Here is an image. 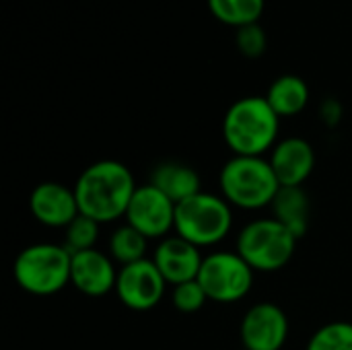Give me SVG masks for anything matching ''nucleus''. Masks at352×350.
<instances>
[{
    "label": "nucleus",
    "instance_id": "nucleus-1",
    "mask_svg": "<svg viewBox=\"0 0 352 350\" xmlns=\"http://www.w3.org/2000/svg\"><path fill=\"white\" fill-rule=\"evenodd\" d=\"M136 188L130 167L113 159H103L78 175L74 194L80 215L105 225L126 217Z\"/></svg>",
    "mask_w": 352,
    "mask_h": 350
},
{
    "label": "nucleus",
    "instance_id": "nucleus-2",
    "mask_svg": "<svg viewBox=\"0 0 352 350\" xmlns=\"http://www.w3.org/2000/svg\"><path fill=\"white\" fill-rule=\"evenodd\" d=\"M280 118L260 95L237 99L223 118V138L233 155L264 157L276 146Z\"/></svg>",
    "mask_w": 352,
    "mask_h": 350
},
{
    "label": "nucleus",
    "instance_id": "nucleus-3",
    "mask_svg": "<svg viewBox=\"0 0 352 350\" xmlns=\"http://www.w3.org/2000/svg\"><path fill=\"white\" fill-rule=\"evenodd\" d=\"M221 196L235 208L262 210L272 204L280 184L266 157L233 155L219 173Z\"/></svg>",
    "mask_w": 352,
    "mask_h": 350
},
{
    "label": "nucleus",
    "instance_id": "nucleus-4",
    "mask_svg": "<svg viewBox=\"0 0 352 350\" xmlns=\"http://www.w3.org/2000/svg\"><path fill=\"white\" fill-rule=\"evenodd\" d=\"M72 254L58 243H33L21 250L12 264L16 285L35 297H50L70 285Z\"/></svg>",
    "mask_w": 352,
    "mask_h": 350
},
{
    "label": "nucleus",
    "instance_id": "nucleus-5",
    "mask_svg": "<svg viewBox=\"0 0 352 350\" xmlns=\"http://www.w3.org/2000/svg\"><path fill=\"white\" fill-rule=\"evenodd\" d=\"M233 227V206L219 194L198 192L175 208V235L196 248L221 243Z\"/></svg>",
    "mask_w": 352,
    "mask_h": 350
},
{
    "label": "nucleus",
    "instance_id": "nucleus-6",
    "mask_svg": "<svg viewBox=\"0 0 352 350\" xmlns=\"http://www.w3.org/2000/svg\"><path fill=\"white\" fill-rule=\"evenodd\" d=\"M297 237L274 217L248 223L235 241V252L254 268V272H276L285 268L295 250Z\"/></svg>",
    "mask_w": 352,
    "mask_h": 350
},
{
    "label": "nucleus",
    "instance_id": "nucleus-7",
    "mask_svg": "<svg viewBox=\"0 0 352 350\" xmlns=\"http://www.w3.org/2000/svg\"><path fill=\"white\" fill-rule=\"evenodd\" d=\"M254 268L237 252H212L204 256L198 283L214 303H237L254 287Z\"/></svg>",
    "mask_w": 352,
    "mask_h": 350
},
{
    "label": "nucleus",
    "instance_id": "nucleus-8",
    "mask_svg": "<svg viewBox=\"0 0 352 350\" xmlns=\"http://www.w3.org/2000/svg\"><path fill=\"white\" fill-rule=\"evenodd\" d=\"M175 208L177 204L169 196L153 184H144L136 188L124 219L148 241L165 239L171 231H175Z\"/></svg>",
    "mask_w": 352,
    "mask_h": 350
},
{
    "label": "nucleus",
    "instance_id": "nucleus-9",
    "mask_svg": "<svg viewBox=\"0 0 352 350\" xmlns=\"http://www.w3.org/2000/svg\"><path fill=\"white\" fill-rule=\"evenodd\" d=\"M167 281L151 258L120 266L116 295L132 311H148L165 297Z\"/></svg>",
    "mask_w": 352,
    "mask_h": 350
},
{
    "label": "nucleus",
    "instance_id": "nucleus-10",
    "mask_svg": "<svg viewBox=\"0 0 352 350\" xmlns=\"http://www.w3.org/2000/svg\"><path fill=\"white\" fill-rule=\"evenodd\" d=\"M239 338L245 350H283L289 338V318L276 303H256L241 320Z\"/></svg>",
    "mask_w": 352,
    "mask_h": 350
},
{
    "label": "nucleus",
    "instance_id": "nucleus-11",
    "mask_svg": "<svg viewBox=\"0 0 352 350\" xmlns=\"http://www.w3.org/2000/svg\"><path fill=\"white\" fill-rule=\"evenodd\" d=\"M29 210L33 219L52 229H66L78 215L74 188L60 182H41L29 196Z\"/></svg>",
    "mask_w": 352,
    "mask_h": 350
},
{
    "label": "nucleus",
    "instance_id": "nucleus-12",
    "mask_svg": "<svg viewBox=\"0 0 352 350\" xmlns=\"http://www.w3.org/2000/svg\"><path fill=\"white\" fill-rule=\"evenodd\" d=\"M151 260L155 262L167 285L177 287L182 283L198 278L204 256L200 248H196L194 243L182 239L179 235H169L159 241Z\"/></svg>",
    "mask_w": 352,
    "mask_h": 350
},
{
    "label": "nucleus",
    "instance_id": "nucleus-13",
    "mask_svg": "<svg viewBox=\"0 0 352 350\" xmlns=\"http://www.w3.org/2000/svg\"><path fill=\"white\" fill-rule=\"evenodd\" d=\"M118 272L120 268H116L111 256L97 248L72 254L70 285L87 297H103L116 291Z\"/></svg>",
    "mask_w": 352,
    "mask_h": 350
},
{
    "label": "nucleus",
    "instance_id": "nucleus-14",
    "mask_svg": "<svg viewBox=\"0 0 352 350\" xmlns=\"http://www.w3.org/2000/svg\"><path fill=\"white\" fill-rule=\"evenodd\" d=\"M280 186H303L316 167V151L309 140L289 136L276 142L268 157Z\"/></svg>",
    "mask_w": 352,
    "mask_h": 350
},
{
    "label": "nucleus",
    "instance_id": "nucleus-15",
    "mask_svg": "<svg viewBox=\"0 0 352 350\" xmlns=\"http://www.w3.org/2000/svg\"><path fill=\"white\" fill-rule=\"evenodd\" d=\"M148 184L159 188L175 204L202 192L198 171L182 161H163V163L155 165V169L151 171Z\"/></svg>",
    "mask_w": 352,
    "mask_h": 350
},
{
    "label": "nucleus",
    "instance_id": "nucleus-16",
    "mask_svg": "<svg viewBox=\"0 0 352 350\" xmlns=\"http://www.w3.org/2000/svg\"><path fill=\"white\" fill-rule=\"evenodd\" d=\"M270 208L272 217L280 221L297 239H301L307 233L311 202L303 186H280Z\"/></svg>",
    "mask_w": 352,
    "mask_h": 350
},
{
    "label": "nucleus",
    "instance_id": "nucleus-17",
    "mask_svg": "<svg viewBox=\"0 0 352 350\" xmlns=\"http://www.w3.org/2000/svg\"><path fill=\"white\" fill-rule=\"evenodd\" d=\"M264 97L278 118H291V116L301 113L307 107L309 87L297 74H283L270 85Z\"/></svg>",
    "mask_w": 352,
    "mask_h": 350
},
{
    "label": "nucleus",
    "instance_id": "nucleus-18",
    "mask_svg": "<svg viewBox=\"0 0 352 350\" xmlns=\"http://www.w3.org/2000/svg\"><path fill=\"white\" fill-rule=\"evenodd\" d=\"M146 248H148V239L128 223L120 225L109 235V243H107L111 260L120 266L146 260Z\"/></svg>",
    "mask_w": 352,
    "mask_h": 350
},
{
    "label": "nucleus",
    "instance_id": "nucleus-19",
    "mask_svg": "<svg viewBox=\"0 0 352 350\" xmlns=\"http://www.w3.org/2000/svg\"><path fill=\"white\" fill-rule=\"evenodd\" d=\"M266 0H208V10L225 25L245 27L258 23Z\"/></svg>",
    "mask_w": 352,
    "mask_h": 350
},
{
    "label": "nucleus",
    "instance_id": "nucleus-20",
    "mask_svg": "<svg viewBox=\"0 0 352 350\" xmlns=\"http://www.w3.org/2000/svg\"><path fill=\"white\" fill-rule=\"evenodd\" d=\"M101 225L93 221L91 217L78 215L66 229H64V248L70 254H78L85 250H95V243L99 239Z\"/></svg>",
    "mask_w": 352,
    "mask_h": 350
},
{
    "label": "nucleus",
    "instance_id": "nucleus-21",
    "mask_svg": "<svg viewBox=\"0 0 352 350\" xmlns=\"http://www.w3.org/2000/svg\"><path fill=\"white\" fill-rule=\"evenodd\" d=\"M305 350H352L351 322H330L314 332Z\"/></svg>",
    "mask_w": 352,
    "mask_h": 350
},
{
    "label": "nucleus",
    "instance_id": "nucleus-22",
    "mask_svg": "<svg viewBox=\"0 0 352 350\" xmlns=\"http://www.w3.org/2000/svg\"><path fill=\"white\" fill-rule=\"evenodd\" d=\"M208 301V295L206 291L202 289V285L196 281H190V283H182L177 287H173V293H171V303L177 311L182 314H194V311H200Z\"/></svg>",
    "mask_w": 352,
    "mask_h": 350
},
{
    "label": "nucleus",
    "instance_id": "nucleus-23",
    "mask_svg": "<svg viewBox=\"0 0 352 350\" xmlns=\"http://www.w3.org/2000/svg\"><path fill=\"white\" fill-rule=\"evenodd\" d=\"M235 41H237V50L245 58H260L266 52V45H268L266 31L260 27V23L239 27L237 35H235Z\"/></svg>",
    "mask_w": 352,
    "mask_h": 350
}]
</instances>
